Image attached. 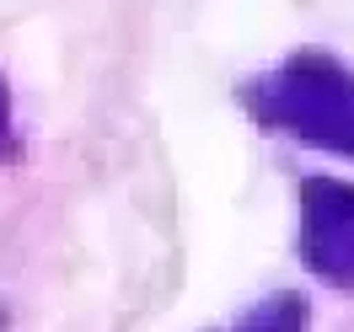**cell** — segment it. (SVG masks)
<instances>
[{
  "mask_svg": "<svg viewBox=\"0 0 354 332\" xmlns=\"http://www.w3.org/2000/svg\"><path fill=\"white\" fill-rule=\"evenodd\" d=\"M0 155H11V102H6V86H0Z\"/></svg>",
  "mask_w": 354,
  "mask_h": 332,
  "instance_id": "cell-1",
  "label": "cell"
}]
</instances>
